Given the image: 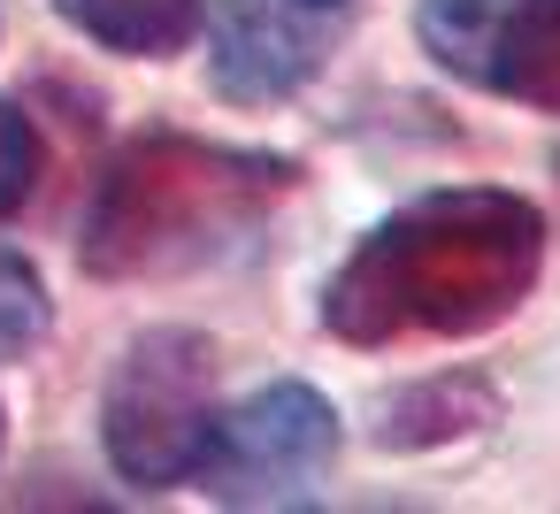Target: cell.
Here are the masks:
<instances>
[{"label":"cell","instance_id":"4","mask_svg":"<svg viewBox=\"0 0 560 514\" xmlns=\"http://www.w3.org/2000/svg\"><path fill=\"white\" fill-rule=\"evenodd\" d=\"M330 460H338V407L315 384H261L246 407L215 414L192 476L215 506H307Z\"/></svg>","mask_w":560,"mask_h":514},{"label":"cell","instance_id":"2","mask_svg":"<svg viewBox=\"0 0 560 514\" xmlns=\"http://www.w3.org/2000/svg\"><path fill=\"white\" fill-rule=\"evenodd\" d=\"M292 185H300V162H284V154L215 147L192 131H139L93 192L85 269L108 284L192 277V269L238 254Z\"/></svg>","mask_w":560,"mask_h":514},{"label":"cell","instance_id":"9","mask_svg":"<svg viewBox=\"0 0 560 514\" xmlns=\"http://www.w3.org/2000/svg\"><path fill=\"white\" fill-rule=\"evenodd\" d=\"M32 177H39V139H32V116L0 101V215H16L32 200Z\"/></svg>","mask_w":560,"mask_h":514},{"label":"cell","instance_id":"10","mask_svg":"<svg viewBox=\"0 0 560 514\" xmlns=\"http://www.w3.org/2000/svg\"><path fill=\"white\" fill-rule=\"evenodd\" d=\"M300 9H330V16H338V9H346V0H300Z\"/></svg>","mask_w":560,"mask_h":514},{"label":"cell","instance_id":"3","mask_svg":"<svg viewBox=\"0 0 560 514\" xmlns=\"http://www.w3.org/2000/svg\"><path fill=\"white\" fill-rule=\"evenodd\" d=\"M215 346L200 330H147L108 376L101 399V437L124 483L170 491L200 468L208 430H215Z\"/></svg>","mask_w":560,"mask_h":514},{"label":"cell","instance_id":"8","mask_svg":"<svg viewBox=\"0 0 560 514\" xmlns=\"http://www.w3.org/2000/svg\"><path fill=\"white\" fill-rule=\"evenodd\" d=\"M47 284H39V269L16 254V246H0V361H16V353H32L39 338H47Z\"/></svg>","mask_w":560,"mask_h":514},{"label":"cell","instance_id":"1","mask_svg":"<svg viewBox=\"0 0 560 514\" xmlns=\"http://www.w3.org/2000/svg\"><path fill=\"white\" fill-rule=\"evenodd\" d=\"M545 269V215L522 192L453 185L392 208L323 284V323L346 346L476 338L506 323Z\"/></svg>","mask_w":560,"mask_h":514},{"label":"cell","instance_id":"5","mask_svg":"<svg viewBox=\"0 0 560 514\" xmlns=\"http://www.w3.org/2000/svg\"><path fill=\"white\" fill-rule=\"evenodd\" d=\"M415 32L460 85L560 116V0H422Z\"/></svg>","mask_w":560,"mask_h":514},{"label":"cell","instance_id":"6","mask_svg":"<svg viewBox=\"0 0 560 514\" xmlns=\"http://www.w3.org/2000/svg\"><path fill=\"white\" fill-rule=\"evenodd\" d=\"M338 16L300 0H215V93L238 108H269L300 93L330 55Z\"/></svg>","mask_w":560,"mask_h":514},{"label":"cell","instance_id":"11","mask_svg":"<svg viewBox=\"0 0 560 514\" xmlns=\"http://www.w3.org/2000/svg\"><path fill=\"white\" fill-rule=\"evenodd\" d=\"M0 437H9V414H0Z\"/></svg>","mask_w":560,"mask_h":514},{"label":"cell","instance_id":"7","mask_svg":"<svg viewBox=\"0 0 560 514\" xmlns=\"http://www.w3.org/2000/svg\"><path fill=\"white\" fill-rule=\"evenodd\" d=\"M55 9L108 55H131V62H162V55H185V39L200 32V0H55Z\"/></svg>","mask_w":560,"mask_h":514}]
</instances>
